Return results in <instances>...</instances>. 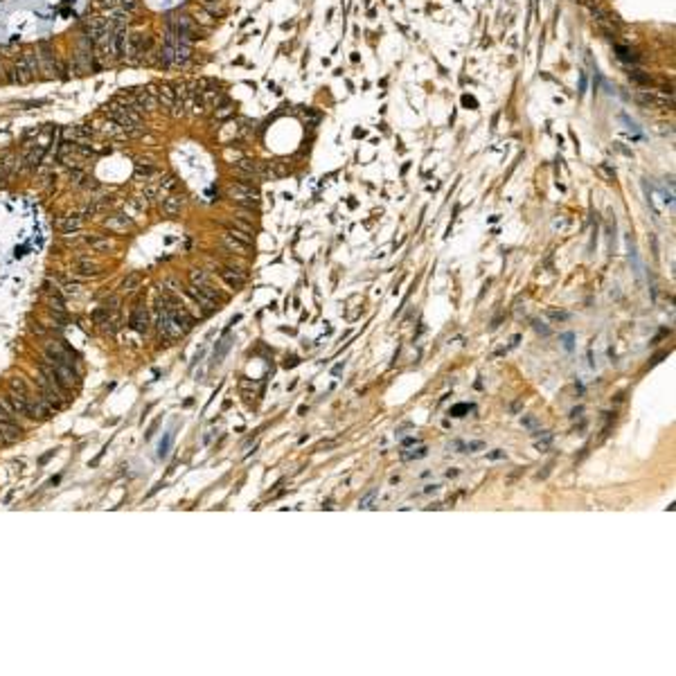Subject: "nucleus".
Instances as JSON below:
<instances>
[{
    "mask_svg": "<svg viewBox=\"0 0 676 676\" xmlns=\"http://www.w3.org/2000/svg\"><path fill=\"white\" fill-rule=\"evenodd\" d=\"M5 178H7V176H5V172H2V167H0V183L5 181Z\"/></svg>",
    "mask_w": 676,
    "mask_h": 676,
    "instance_id": "nucleus-55",
    "label": "nucleus"
},
{
    "mask_svg": "<svg viewBox=\"0 0 676 676\" xmlns=\"http://www.w3.org/2000/svg\"><path fill=\"white\" fill-rule=\"evenodd\" d=\"M262 165L264 162L260 160H250V158H241L239 162H235V174L239 178H244L246 183H253V181H262Z\"/></svg>",
    "mask_w": 676,
    "mask_h": 676,
    "instance_id": "nucleus-3",
    "label": "nucleus"
},
{
    "mask_svg": "<svg viewBox=\"0 0 676 676\" xmlns=\"http://www.w3.org/2000/svg\"><path fill=\"white\" fill-rule=\"evenodd\" d=\"M169 113H172L176 120L183 118V115H185V102H183V99H176V102L172 104V108H169Z\"/></svg>",
    "mask_w": 676,
    "mask_h": 676,
    "instance_id": "nucleus-35",
    "label": "nucleus"
},
{
    "mask_svg": "<svg viewBox=\"0 0 676 676\" xmlns=\"http://www.w3.org/2000/svg\"><path fill=\"white\" fill-rule=\"evenodd\" d=\"M104 5H115V0H102Z\"/></svg>",
    "mask_w": 676,
    "mask_h": 676,
    "instance_id": "nucleus-56",
    "label": "nucleus"
},
{
    "mask_svg": "<svg viewBox=\"0 0 676 676\" xmlns=\"http://www.w3.org/2000/svg\"><path fill=\"white\" fill-rule=\"evenodd\" d=\"M104 307H106L108 311H118L120 298H118V295H111V298H106V300H104Z\"/></svg>",
    "mask_w": 676,
    "mask_h": 676,
    "instance_id": "nucleus-41",
    "label": "nucleus"
},
{
    "mask_svg": "<svg viewBox=\"0 0 676 676\" xmlns=\"http://www.w3.org/2000/svg\"><path fill=\"white\" fill-rule=\"evenodd\" d=\"M14 417H16V410H14V408H11V404H9V399H0V419H2V421H14Z\"/></svg>",
    "mask_w": 676,
    "mask_h": 676,
    "instance_id": "nucleus-27",
    "label": "nucleus"
},
{
    "mask_svg": "<svg viewBox=\"0 0 676 676\" xmlns=\"http://www.w3.org/2000/svg\"><path fill=\"white\" fill-rule=\"evenodd\" d=\"M64 137L66 140H72V142H86L90 137V131H86L83 127H68L64 131Z\"/></svg>",
    "mask_w": 676,
    "mask_h": 676,
    "instance_id": "nucleus-16",
    "label": "nucleus"
},
{
    "mask_svg": "<svg viewBox=\"0 0 676 676\" xmlns=\"http://www.w3.org/2000/svg\"><path fill=\"white\" fill-rule=\"evenodd\" d=\"M428 456V449L424 444L417 446V449H410V451H404L402 453V460H421V458H426Z\"/></svg>",
    "mask_w": 676,
    "mask_h": 676,
    "instance_id": "nucleus-28",
    "label": "nucleus"
},
{
    "mask_svg": "<svg viewBox=\"0 0 676 676\" xmlns=\"http://www.w3.org/2000/svg\"><path fill=\"white\" fill-rule=\"evenodd\" d=\"M5 81H7V66L5 61L0 59V83H5Z\"/></svg>",
    "mask_w": 676,
    "mask_h": 676,
    "instance_id": "nucleus-47",
    "label": "nucleus"
},
{
    "mask_svg": "<svg viewBox=\"0 0 676 676\" xmlns=\"http://www.w3.org/2000/svg\"><path fill=\"white\" fill-rule=\"evenodd\" d=\"M88 246L95 250V253H113L115 250V246H113L111 239H99V237H93V239H88Z\"/></svg>",
    "mask_w": 676,
    "mask_h": 676,
    "instance_id": "nucleus-20",
    "label": "nucleus"
},
{
    "mask_svg": "<svg viewBox=\"0 0 676 676\" xmlns=\"http://www.w3.org/2000/svg\"><path fill=\"white\" fill-rule=\"evenodd\" d=\"M133 97H135L137 111H158V106H160V102H158L156 93H151V88H149V90H137Z\"/></svg>",
    "mask_w": 676,
    "mask_h": 676,
    "instance_id": "nucleus-6",
    "label": "nucleus"
},
{
    "mask_svg": "<svg viewBox=\"0 0 676 676\" xmlns=\"http://www.w3.org/2000/svg\"><path fill=\"white\" fill-rule=\"evenodd\" d=\"M298 356H291V358H286V363H284V365H286V368H295V365H298Z\"/></svg>",
    "mask_w": 676,
    "mask_h": 676,
    "instance_id": "nucleus-51",
    "label": "nucleus"
},
{
    "mask_svg": "<svg viewBox=\"0 0 676 676\" xmlns=\"http://www.w3.org/2000/svg\"><path fill=\"white\" fill-rule=\"evenodd\" d=\"M228 232H230L232 237H237V239H241V241H244V244H253V235H250V232L237 230V228H230V230H228Z\"/></svg>",
    "mask_w": 676,
    "mask_h": 676,
    "instance_id": "nucleus-38",
    "label": "nucleus"
},
{
    "mask_svg": "<svg viewBox=\"0 0 676 676\" xmlns=\"http://www.w3.org/2000/svg\"><path fill=\"white\" fill-rule=\"evenodd\" d=\"M183 205H185V196L169 194L165 201H162V212H165L167 216H174V214H178V212L183 210Z\"/></svg>",
    "mask_w": 676,
    "mask_h": 676,
    "instance_id": "nucleus-8",
    "label": "nucleus"
},
{
    "mask_svg": "<svg viewBox=\"0 0 676 676\" xmlns=\"http://www.w3.org/2000/svg\"><path fill=\"white\" fill-rule=\"evenodd\" d=\"M7 399H9L11 408L16 410V415H25V417H27V399H30V397H20V395H16V392H9V397H7Z\"/></svg>",
    "mask_w": 676,
    "mask_h": 676,
    "instance_id": "nucleus-18",
    "label": "nucleus"
},
{
    "mask_svg": "<svg viewBox=\"0 0 676 676\" xmlns=\"http://www.w3.org/2000/svg\"><path fill=\"white\" fill-rule=\"evenodd\" d=\"M14 72H16V83H30L32 79V72L30 68H27V64H25V59L20 57V59L14 61Z\"/></svg>",
    "mask_w": 676,
    "mask_h": 676,
    "instance_id": "nucleus-13",
    "label": "nucleus"
},
{
    "mask_svg": "<svg viewBox=\"0 0 676 676\" xmlns=\"http://www.w3.org/2000/svg\"><path fill=\"white\" fill-rule=\"evenodd\" d=\"M221 277H223V282L230 286V289H239V286L246 282V275L241 273L239 269H221Z\"/></svg>",
    "mask_w": 676,
    "mask_h": 676,
    "instance_id": "nucleus-9",
    "label": "nucleus"
},
{
    "mask_svg": "<svg viewBox=\"0 0 676 676\" xmlns=\"http://www.w3.org/2000/svg\"><path fill=\"white\" fill-rule=\"evenodd\" d=\"M174 185H176V181H174V178H167V181H165V185H160V190L169 192V190H172V187H174Z\"/></svg>",
    "mask_w": 676,
    "mask_h": 676,
    "instance_id": "nucleus-49",
    "label": "nucleus"
},
{
    "mask_svg": "<svg viewBox=\"0 0 676 676\" xmlns=\"http://www.w3.org/2000/svg\"><path fill=\"white\" fill-rule=\"evenodd\" d=\"M521 424H523V426L525 428H530V431H539V426H541V424H539V419H537V417H534V415H525L523 417V419H521Z\"/></svg>",
    "mask_w": 676,
    "mask_h": 676,
    "instance_id": "nucleus-34",
    "label": "nucleus"
},
{
    "mask_svg": "<svg viewBox=\"0 0 676 676\" xmlns=\"http://www.w3.org/2000/svg\"><path fill=\"white\" fill-rule=\"evenodd\" d=\"M377 496H379V489H377V487H374V489H370L368 494H363L361 500H358V510H372V507H374V500H377Z\"/></svg>",
    "mask_w": 676,
    "mask_h": 676,
    "instance_id": "nucleus-24",
    "label": "nucleus"
},
{
    "mask_svg": "<svg viewBox=\"0 0 676 676\" xmlns=\"http://www.w3.org/2000/svg\"><path fill=\"white\" fill-rule=\"evenodd\" d=\"M201 5H203V9H205V11H210V14L212 16H216V14H219V16H223V0H201Z\"/></svg>",
    "mask_w": 676,
    "mask_h": 676,
    "instance_id": "nucleus-25",
    "label": "nucleus"
},
{
    "mask_svg": "<svg viewBox=\"0 0 676 676\" xmlns=\"http://www.w3.org/2000/svg\"><path fill=\"white\" fill-rule=\"evenodd\" d=\"M50 309H52V314H64V311H66L64 300H61V298H52V300H50Z\"/></svg>",
    "mask_w": 676,
    "mask_h": 676,
    "instance_id": "nucleus-40",
    "label": "nucleus"
},
{
    "mask_svg": "<svg viewBox=\"0 0 676 676\" xmlns=\"http://www.w3.org/2000/svg\"><path fill=\"white\" fill-rule=\"evenodd\" d=\"M343 365H345V363H338L336 368H334V374H340V372H343Z\"/></svg>",
    "mask_w": 676,
    "mask_h": 676,
    "instance_id": "nucleus-53",
    "label": "nucleus"
},
{
    "mask_svg": "<svg viewBox=\"0 0 676 676\" xmlns=\"http://www.w3.org/2000/svg\"><path fill=\"white\" fill-rule=\"evenodd\" d=\"M487 458H489V460H505L507 456H505V451L496 449V451H489V453H487Z\"/></svg>",
    "mask_w": 676,
    "mask_h": 676,
    "instance_id": "nucleus-43",
    "label": "nucleus"
},
{
    "mask_svg": "<svg viewBox=\"0 0 676 676\" xmlns=\"http://www.w3.org/2000/svg\"><path fill=\"white\" fill-rule=\"evenodd\" d=\"M225 194L244 210H257L260 207V192L253 187V183H230Z\"/></svg>",
    "mask_w": 676,
    "mask_h": 676,
    "instance_id": "nucleus-1",
    "label": "nucleus"
},
{
    "mask_svg": "<svg viewBox=\"0 0 676 676\" xmlns=\"http://www.w3.org/2000/svg\"><path fill=\"white\" fill-rule=\"evenodd\" d=\"M27 417L39 421L50 419L52 417V404L45 402L43 397H30L27 399Z\"/></svg>",
    "mask_w": 676,
    "mask_h": 676,
    "instance_id": "nucleus-4",
    "label": "nucleus"
},
{
    "mask_svg": "<svg viewBox=\"0 0 676 676\" xmlns=\"http://www.w3.org/2000/svg\"><path fill=\"white\" fill-rule=\"evenodd\" d=\"M550 442H552V435H550V433H545L543 442H537V449H539V451H545V449L550 446Z\"/></svg>",
    "mask_w": 676,
    "mask_h": 676,
    "instance_id": "nucleus-45",
    "label": "nucleus"
},
{
    "mask_svg": "<svg viewBox=\"0 0 676 676\" xmlns=\"http://www.w3.org/2000/svg\"><path fill=\"white\" fill-rule=\"evenodd\" d=\"M402 444H404V446H415V444H419V440H417V437H406V440H404Z\"/></svg>",
    "mask_w": 676,
    "mask_h": 676,
    "instance_id": "nucleus-50",
    "label": "nucleus"
},
{
    "mask_svg": "<svg viewBox=\"0 0 676 676\" xmlns=\"http://www.w3.org/2000/svg\"><path fill=\"white\" fill-rule=\"evenodd\" d=\"M0 167H2V172H5V176H14L16 172H18V167H20V158L16 156V153H5V156L0 158Z\"/></svg>",
    "mask_w": 676,
    "mask_h": 676,
    "instance_id": "nucleus-11",
    "label": "nucleus"
},
{
    "mask_svg": "<svg viewBox=\"0 0 676 676\" xmlns=\"http://www.w3.org/2000/svg\"><path fill=\"white\" fill-rule=\"evenodd\" d=\"M194 23H199V25H205V27H212V25L216 23V18L210 14V11L201 9V11H196V14H194Z\"/></svg>",
    "mask_w": 676,
    "mask_h": 676,
    "instance_id": "nucleus-29",
    "label": "nucleus"
},
{
    "mask_svg": "<svg viewBox=\"0 0 676 676\" xmlns=\"http://www.w3.org/2000/svg\"><path fill=\"white\" fill-rule=\"evenodd\" d=\"M534 329H537V332H539V334H543V336H548V334H550V329H548V327H545V325H543V323H539V320H537V323H534Z\"/></svg>",
    "mask_w": 676,
    "mask_h": 676,
    "instance_id": "nucleus-48",
    "label": "nucleus"
},
{
    "mask_svg": "<svg viewBox=\"0 0 676 676\" xmlns=\"http://www.w3.org/2000/svg\"><path fill=\"white\" fill-rule=\"evenodd\" d=\"M9 388H11V392H16V395H20V397H30V388H27V383H25L20 377L11 379Z\"/></svg>",
    "mask_w": 676,
    "mask_h": 676,
    "instance_id": "nucleus-26",
    "label": "nucleus"
},
{
    "mask_svg": "<svg viewBox=\"0 0 676 676\" xmlns=\"http://www.w3.org/2000/svg\"><path fill=\"white\" fill-rule=\"evenodd\" d=\"M156 97L165 108H172V104L176 102V90L172 86H160V88H156Z\"/></svg>",
    "mask_w": 676,
    "mask_h": 676,
    "instance_id": "nucleus-14",
    "label": "nucleus"
},
{
    "mask_svg": "<svg viewBox=\"0 0 676 676\" xmlns=\"http://www.w3.org/2000/svg\"><path fill=\"white\" fill-rule=\"evenodd\" d=\"M50 363V361H48ZM52 368H54V374H57V379H59V383L66 388V390H70V388L79 386V374L72 370V365H66V363H52Z\"/></svg>",
    "mask_w": 676,
    "mask_h": 676,
    "instance_id": "nucleus-5",
    "label": "nucleus"
},
{
    "mask_svg": "<svg viewBox=\"0 0 676 676\" xmlns=\"http://www.w3.org/2000/svg\"><path fill=\"white\" fill-rule=\"evenodd\" d=\"M617 57L622 61H638V57L631 52L629 48H622V45H617Z\"/></svg>",
    "mask_w": 676,
    "mask_h": 676,
    "instance_id": "nucleus-37",
    "label": "nucleus"
},
{
    "mask_svg": "<svg viewBox=\"0 0 676 676\" xmlns=\"http://www.w3.org/2000/svg\"><path fill=\"white\" fill-rule=\"evenodd\" d=\"M575 2H582V0H575Z\"/></svg>",
    "mask_w": 676,
    "mask_h": 676,
    "instance_id": "nucleus-57",
    "label": "nucleus"
},
{
    "mask_svg": "<svg viewBox=\"0 0 676 676\" xmlns=\"http://www.w3.org/2000/svg\"><path fill=\"white\" fill-rule=\"evenodd\" d=\"M137 0H122V9L124 11H135Z\"/></svg>",
    "mask_w": 676,
    "mask_h": 676,
    "instance_id": "nucleus-46",
    "label": "nucleus"
},
{
    "mask_svg": "<svg viewBox=\"0 0 676 676\" xmlns=\"http://www.w3.org/2000/svg\"><path fill=\"white\" fill-rule=\"evenodd\" d=\"M36 57H39V70L43 72L45 79L59 77L61 66H59V59H57V54H54L52 45L39 43V45H36Z\"/></svg>",
    "mask_w": 676,
    "mask_h": 676,
    "instance_id": "nucleus-2",
    "label": "nucleus"
},
{
    "mask_svg": "<svg viewBox=\"0 0 676 676\" xmlns=\"http://www.w3.org/2000/svg\"><path fill=\"white\" fill-rule=\"evenodd\" d=\"M598 172H600V174H602V176H607V178H608V181H613V172H608L607 167H600Z\"/></svg>",
    "mask_w": 676,
    "mask_h": 676,
    "instance_id": "nucleus-52",
    "label": "nucleus"
},
{
    "mask_svg": "<svg viewBox=\"0 0 676 676\" xmlns=\"http://www.w3.org/2000/svg\"><path fill=\"white\" fill-rule=\"evenodd\" d=\"M190 295H192V298H194L199 304H203V307H205V311H214V309H216V300H212V298H207V295H203L201 291H196L194 286L190 289Z\"/></svg>",
    "mask_w": 676,
    "mask_h": 676,
    "instance_id": "nucleus-21",
    "label": "nucleus"
},
{
    "mask_svg": "<svg viewBox=\"0 0 676 676\" xmlns=\"http://www.w3.org/2000/svg\"><path fill=\"white\" fill-rule=\"evenodd\" d=\"M104 225H106L111 232H127V228H131V221H129L124 214H115V216H108V219L104 221Z\"/></svg>",
    "mask_w": 676,
    "mask_h": 676,
    "instance_id": "nucleus-10",
    "label": "nucleus"
},
{
    "mask_svg": "<svg viewBox=\"0 0 676 676\" xmlns=\"http://www.w3.org/2000/svg\"><path fill=\"white\" fill-rule=\"evenodd\" d=\"M561 343H563V347H566V352H573L575 349V334L573 332L561 334Z\"/></svg>",
    "mask_w": 676,
    "mask_h": 676,
    "instance_id": "nucleus-36",
    "label": "nucleus"
},
{
    "mask_svg": "<svg viewBox=\"0 0 676 676\" xmlns=\"http://www.w3.org/2000/svg\"><path fill=\"white\" fill-rule=\"evenodd\" d=\"M190 282H192V286H194V289H205V286L212 284L210 277H207V273H205V270H201V269H192L190 270Z\"/></svg>",
    "mask_w": 676,
    "mask_h": 676,
    "instance_id": "nucleus-15",
    "label": "nucleus"
},
{
    "mask_svg": "<svg viewBox=\"0 0 676 676\" xmlns=\"http://www.w3.org/2000/svg\"><path fill=\"white\" fill-rule=\"evenodd\" d=\"M172 442H174V433H167L165 440H162L160 446H158V458H165L167 453H169V449H172Z\"/></svg>",
    "mask_w": 676,
    "mask_h": 676,
    "instance_id": "nucleus-31",
    "label": "nucleus"
},
{
    "mask_svg": "<svg viewBox=\"0 0 676 676\" xmlns=\"http://www.w3.org/2000/svg\"><path fill=\"white\" fill-rule=\"evenodd\" d=\"M43 147H32L27 149V153L23 156V169H34L36 165L41 162V158H43Z\"/></svg>",
    "mask_w": 676,
    "mask_h": 676,
    "instance_id": "nucleus-12",
    "label": "nucleus"
},
{
    "mask_svg": "<svg viewBox=\"0 0 676 676\" xmlns=\"http://www.w3.org/2000/svg\"><path fill=\"white\" fill-rule=\"evenodd\" d=\"M77 273L83 275V277H95V275H99V266L93 264V262L81 260V262L77 264Z\"/></svg>",
    "mask_w": 676,
    "mask_h": 676,
    "instance_id": "nucleus-23",
    "label": "nucleus"
},
{
    "mask_svg": "<svg viewBox=\"0 0 676 676\" xmlns=\"http://www.w3.org/2000/svg\"><path fill=\"white\" fill-rule=\"evenodd\" d=\"M223 244L228 246V248H230V250H237V253H248V248H250V244H244V241H241V239H237V237H232L228 230L223 232Z\"/></svg>",
    "mask_w": 676,
    "mask_h": 676,
    "instance_id": "nucleus-19",
    "label": "nucleus"
},
{
    "mask_svg": "<svg viewBox=\"0 0 676 676\" xmlns=\"http://www.w3.org/2000/svg\"><path fill=\"white\" fill-rule=\"evenodd\" d=\"M20 57L25 59V64H27V68H30L32 77H36V74L41 72V70H39V57H36V50H27V52H23Z\"/></svg>",
    "mask_w": 676,
    "mask_h": 676,
    "instance_id": "nucleus-22",
    "label": "nucleus"
},
{
    "mask_svg": "<svg viewBox=\"0 0 676 676\" xmlns=\"http://www.w3.org/2000/svg\"><path fill=\"white\" fill-rule=\"evenodd\" d=\"M235 228H237V230H244V232H250V235H253V225H250V223H246V221H235Z\"/></svg>",
    "mask_w": 676,
    "mask_h": 676,
    "instance_id": "nucleus-44",
    "label": "nucleus"
},
{
    "mask_svg": "<svg viewBox=\"0 0 676 676\" xmlns=\"http://www.w3.org/2000/svg\"><path fill=\"white\" fill-rule=\"evenodd\" d=\"M462 449H465V451H467V453H475V451H480V449H485V442H480V440H475V442H469V444H465V446H462Z\"/></svg>",
    "mask_w": 676,
    "mask_h": 676,
    "instance_id": "nucleus-42",
    "label": "nucleus"
},
{
    "mask_svg": "<svg viewBox=\"0 0 676 676\" xmlns=\"http://www.w3.org/2000/svg\"><path fill=\"white\" fill-rule=\"evenodd\" d=\"M424 491H426V494H431V491H437V485H428Z\"/></svg>",
    "mask_w": 676,
    "mask_h": 676,
    "instance_id": "nucleus-54",
    "label": "nucleus"
},
{
    "mask_svg": "<svg viewBox=\"0 0 676 676\" xmlns=\"http://www.w3.org/2000/svg\"><path fill=\"white\" fill-rule=\"evenodd\" d=\"M545 314H548V318H552V320H568L570 318L568 311H559V309H548Z\"/></svg>",
    "mask_w": 676,
    "mask_h": 676,
    "instance_id": "nucleus-39",
    "label": "nucleus"
},
{
    "mask_svg": "<svg viewBox=\"0 0 676 676\" xmlns=\"http://www.w3.org/2000/svg\"><path fill=\"white\" fill-rule=\"evenodd\" d=\"M137 284H140V275H137V273H131V275H129V277L122 282V286H120V289H122V291H133V289H137Z\"/></svg>",
    "mask_w": 676,
    "mask_h": 676,
    "instance_id": "nucleus-32",
    "label": "nucleus"
},
{
    "mask_svg": "<svg viewBox=\"0 0 676 676\" xmlns=\"http://www.w3.org/2000/svg\"><path fill=\"white\" fill-rule=\"evenodd\" d=\"M79 228H81V219L79 216H61L59 219V230L64 235H70V232L79 230Z\"/></svg>",
    "mask_w": 676,
    "mask_h": 676,
    "instance_id": "nucleus-17",
    "label": "nucleus"
},
{
    "mask_svg": "<svg viewBox=\"0 0 676 676\" xmlns=\"http://www.w3.org/2000/svg\"><path fill=\"white\" fill-rule=\"evenodd\" d=\"M201 99L207 104V106H210V104H219L221 99H223V93H221V90H203Z\"/></svg>",
    "mask_w": 676,
    "mask_h": 676,
    "instance_id": "nucleus-30",
    "label": "nucleus"
},
{
    "mask_svg": "<svg viewBox=\"0 0 676 676\" xmlns=\"http://www.w3.org/2000/svg\"><path fill=\"white\" fill-rule=\"evenodd\" d=\"M129 325H131L137 334H147L149 332V314H147V309L137 304V307L133 309L131 318H129Z\"/></svg>",
    "mask_w": 676,
    "mask_h": 676,
    "instance_id": "nucleus-7",
    "label": "nucleus"
},
{
    "mask_svg": "<svg viewBox=\"0 0 676 676\" xmlns=\"http://www.w3.org/2000/svg\"><path fill=\"white\" fill-rule=\"evenodd\" d=\"M469 410H473V406H471V404H456V406L451 408V415H453V417H465Z\"/></svg>",
    "mask_w": 676,
    "mask_h": 676,
    "instance_id": "nucleus-33",
    "label": "nucleus"
}]
</instances>
